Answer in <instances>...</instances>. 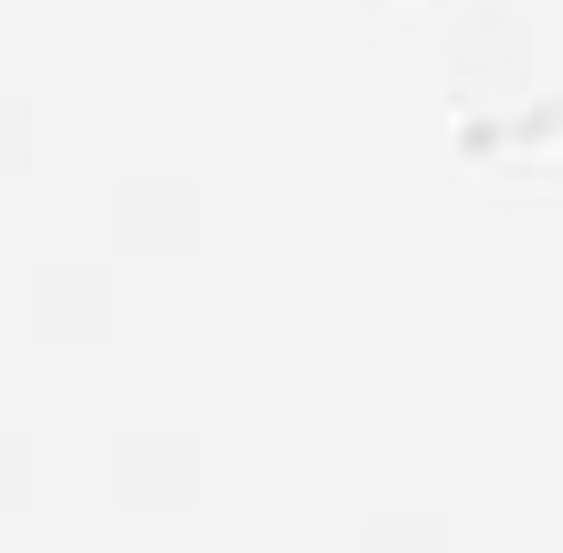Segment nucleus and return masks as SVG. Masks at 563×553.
Listing matches in <instances>:
<instances>
[]
</instances>
